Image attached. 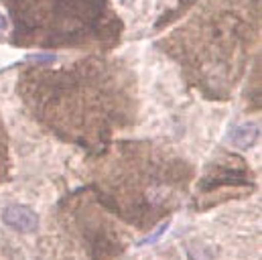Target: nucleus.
Listing matches in <instances>:
<instances>
[{"mask_svg": "<svg viewBox=\"0 0 262 260\" xmlns=\"http://www.w3.org/2000/svg\"><path fill=\"white\" fill-rule=\"evenodd\" d=\"M258 136H260V126L252 122V124H244V126L234 128L228 140H230L234 146L248 148V146H252V144L258 140Z\"/></svg>", "mask_w": 262, "mask_h": 260, "instance_id": "obj_8", "label": "nucleus"}, {"mask_svg": "<svg viewBox=\"0 0 262 260\" xmlns=\"http://www.w3.org/2000/svg\"><path fill=\"white\" fill-rule=\"evenodd\" d=\"M92 193L110 213L148 230L179 207L193 169L150 142L108 144L92 163Z\"/></svg>", "mask_w": 262, "mask_h": 260, "instance_id": "obj_3", "label": "nucleus"}, {"mask_svg": "<svg viewBox=\"0 0 262 260\" xmlns=\"http://www.w3.org/2000/svg\"><path fill=\"white\" fill-rule=\"evenodd\" d=\"M165 230H167V224H163V226H161V228H159V230H157L155 234H150L148 238H144V240H142L140 244H150V242H155V240H159V238H161V236L165 234Z\"/></svg>", "mask_w": 262, "mask_h": 260, "instance_id": "obj_10", "label": "nucleus"}, {"mask_svg": "<svg viewBox=\"0 0 262 260\" xmlns=\"http://www.w3.org/2000/svg\"><path fill=\"white\" fill-rule=\"evenodd\" d=\"M12 18L10 43L43 49H112L122 23L108 0H2Z\"/></svg>", "mask_w": 262, "mask_h": 260, "instance_id": "obj_4", "label": "nucleus"}, {"mask_svg": "<svg viewBox=\"0 0 262 260\" xmlns=\"http://www.w3.org/2000/svg\"><path fill=\"white\" fill-rule=\"evenodd\" d=\"M254 189L252 173L246 167V161L234 155L217 159L207 169L205 177L197 183V209L213 207L230 197H240Z\"/></svg>", "mask_w": 262, "mask_h": 260, "instance_id": "obj_6", "label": "nucleus"}, {"mask_svg": "<svg viewBox=\"0 0 262 260\" xmlns=\"http://www.w3.org/2000/svg\"><path fill=\"white\" fill-rule=\"evenodd\" d=\"M2 222L16 232H35L39 226V215L27 205H8L2 211Z\"/></svg>", "mask_w": 262, "mask_h": 260, "instance_id": "obj_7", "label": "nucleus"}, {"mask_svg": "<svg viewBox=\"0 0 262 260\" xmlns=\"http://www.w3.org/2000/svg\"><path fill=\"white\" fill-rule=\"evenodd\" d=\"M260 39V0H205L161 47L205 96L224 100Z\"/></svg>", "mask_w": 262, "mask_h": 260, "instance_id": "obj_2", "label": "nucleus"}, {"mask_svg": "<svg viewBox=\"0 0 262 260\" xmlns=\"http://www.w3.org/2000/svg\"><path fill=\"white\" fill-rule=\"evenodd\" d=\"M18 94L43 128L94 155L136 118L132 73L122 63L102 57L61 69L27 67L18 75Z\"/></svg>", "mask_w": 262, "mask_h": 260, "instance_id": "obj_1", "label": "nucleus"}, {"mask_svg": "<svg viewBox=\"0 0 262 260\" xmlns=\"http://www.w3.org/2000/svg\"><path fill=\"white\" fill-rule=\"evenodd\" d=\"M66 209L71 213L94 260H110L124 250V244L94 193H88V189L77 191L66 201Z\"/></svg>", "mask_w": 262, "mask_h": 260, "instance_id": "obj_5", "label": "nucleus"}, {"mask_svg": "<svg viewBox=\"0 0 262 260\" xmlns=\"http://www.w3.org/2000/svg\"><path fill=\"white\" fill-rule=\"evenodd\" d=\"M10 177V157H8V136L4 124L0 120V183L8 181Z\"/></svg>", "mask_w": 262, "mask_h": 260, "instance_id": "obj_9", "label": "nucleus"}, {"mask_svg": "<svg viewBox=\"0 0 262 260\" xmlns=\"http://www.w3.org/2000/svg\"><path fill=\"white\" fill-rule=\"evenodd\" d=\"M6 27H8V25H6V18L0 14V33H4V31H6Z\"/></svg>", "mask_w": 262, "mask_h": 260, "instance_id": "obj_11", "label": "nucleus"}]
</instances>
